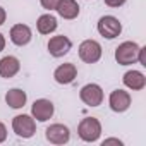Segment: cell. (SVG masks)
Listing matches in <instances>:
<instances>
[{"mask_svg": "<svg viewBox=\"0 0 146 146\" xmlns=\"http://www.w3.org/2000/svg\"><path fill=\"white\" fill-rule=\"evenodd\" d=\"M28 102V95L26 91H23L21 88H12L5 93V103L11 107V108H23Z\"/></svg>", "mask_w": 146, "mask_h": 146, "instance_id": "16", "label": "cell"}, {"mask_svg": "<svg viewBox=\"0 0 146 146\" xmlns=\"http://www.w3.org/2000/svg\"><path fill=\"white\" fill-rule=\"evenodd\" d=\"M21 70V62L14 55H5L0 58V78L11 79Z\"/></svg>", "mask_w": 146, "mask_h": 146, "instance_id": "13", "label": "cell"}, {"mask_svg": "<svg viewBox=\"0 0 146 146\" xmlns=\"http://www.w3.org/2000/svg\"><path fill=\"white\" fill-rule=\"evenodd\" d=\"M131 102H132V98H131L129 91H125V90H113L108 96V107L115 113H122V112L129 110Z\"/></svg>", "mask_w": 146, "mask_h": 146, "instance_id": "9", "label": "cell"}, {"mask_svg": "<svg viewBox=\"0 0 146 146\" xmlns=\"http://www.w3.org/2000/svg\"><path fill=\"white\" fill-rule=\"evenodd\" d=\"M9 36H11V41L16 46H26L33 40V31H31V28L28 24H23L21 23V24H14L11 28Z\"/></svg>", "mask_w": 146, "mask_h": 146, "instance_id": "12", "label": "cell"}, {"mask_svg": "<svg viewBox=\"0 0 146 146\" xmlns=\"http://www.w3.org/2000/svg\"><path fill=\"white\" fill-rule=\"evenodd\" d=\"M7 139V127L4 122H0V143H4Z\"/></svg>", "mask_w": 146, "mask_h": 146, "instance_id": "22", "label": "cell"}, {"mask_svg": "<svg viewBox=\"0 0 146 146\" xmlns=\"http://www.w3.org/2000/svg\"><path fill=\"white\" fill-rule=\"evenodd\" d=\"M78 134L84 143H96L102 136V122L96 117H84L78 125Z\"/></svg>", "mask_w": 146, "mask_h": 146, "instance_id": "1", "label": "cell"}, {"mask_svg": "<svg viewBox=\"0 0 146 146\" xmlns=\"http://www.w3.org/2000/svg\"><path fill=\"white\" fill-rule=\"evenodd\" d=\"M40 4H41V7L46 9V11H55L58 0H40Z\"/></svg>", "mask_w": 146, "mask_h": 146, "instance_id": "18", "label": "cell"}, {"mask_svg": "<svg viewBox=\"0 0 146 146\" xmlns=\"http://www.w3.org/2000/svg\"><path fill=\"white\" fill-rule=\"evenodd\" d=\"M45 137L52 144H65L70 139V131L64 124H52L45 131Z\"/></svg>", "mask_w": 146, "mask_h": 146, "instance_id": "10", "label": "cell"}, {"mask_svg": "<svg viewBox=\"0 0 146 146\" xmlns=\"http://www.w3.org/2000/svg\"><path fill=\"white\" fill-rule=\"evenodd\" d=\"M46 48H48V53L55 58H60L64 55H67L72 48V41L69 36L65 35H57V36H52L46 43Z\"/></svg>", "mask_w": 146, "mask_h": 146, "instance_id": "7", "label": "cell"}, {"mask_svg": "<svg viewBox=\"0 0 146 146\" xmlns=\"http://www.w3.org/2000/svg\"><path fill=\"white\" fill-rule=\"evenodd\" d=\"M137 62L146 67V46H139V53H137Z\"/></svg>", "mask_w": 146, "mask_h": 146, "instance_id": "20", "label": "cell"}, {"mask_svg": "<svg viewBox=\"0 0 146 146\" xmlns=\"http://www.w3.org/2000/svg\"><path fill=\"white\" fill-rule=\"evenodd\" d=\"M57 26H58L57 17L52 14H41L36 21V29L40 35H52L57 29Z\"/></svg>", "mask_w": 146, "mask_h": 146, "instance_id": "17", "label": "cell"}, {"mask_svg": "<svg viewBox=\"0 0 146 146\" xmlns=\"http://www.w3.org/2000/svg\"><path fill=\"white\" fill-rule=\"evenodd\" d=\"M57 14L62 17V19H67V21H72L76 19L81 12V7L76 0H58V4L55 7Z\"/></svg>", "mask_w": 146, "mask_h": 146, "instance_id": "15", "label": "cell"}, {"mask_svg": "<svg viewBox=\"0 0 146 146\" xmlns=\"http://www.w3.org/2000/svg\"><path fill=\"white\" fill-rule=\"evenodd\" d=\"M78 53H79V58L84 64H96L102 58L103 50H102V45L96 40H84V41H81V45L78 48Z\"/></svg>", "mask_w": 146, "mask_h": 146, "instance_id": "5", "label": "cell"}, {"mask_svg": "<svg viewBox=\"0 0 146 146\" xmlns=\"http://www.w3.org/2000/svg\"><path fill=\"white\" fill-rule=\"evenodd\" d=\"M5 19H7V12H5V9L2 5H0V26L5 23Z\"/></svg>", "mask_w": 146, "mask_h": 146, "instance_id": "23", "label": "cell"}, {"mask_svg": "<svg viewBox=\"0 0 146 146\" xmlns=\"http://www.w3.org/2000/svg\"><path fill=\"white\" fill-rule=\"evenodd\" d=\"M55 113V105L46 100V98H40L35 100V103L31 105V117L38 122H46L53 117Z\"/></svg>", "mask_w": 146, "mask_h": 146, "instance_id": "8", "label": "cell"}, {"mask_svg": "<svg viewBox=\"0 0 146 146\" xmlns=\"http://www.w3.org/2000/svg\"><path fill=\"white\" fill-rule=\"evenodd\" d=\"M139 45L136 41H124L115 48V60L119 65H131L137 62Z\"/></svg>", "mask_w": 146, "mask_h": 146, "instance_id": "3", "label": "cell"}, {"mask_svg": "<svg viewBox=\"0 0 146 146\" xmlns=\"http://www.w3.org/2000/svg\"><path fill=\"white\" fill-rule=\"evenodd\" d=\"M4 48H5V36L0 33V52H2Z\"/></svg>", "mask_w": 146, "mask_h": 146, "instance_id": "24", "label": "cell"}, {"mask_svg": "<svg viewBox=\"0 0 146 146\" xmlns=\"http://www.w3.org/2000/svg\"><path fill=\"white\" fill-rule=\"evenodd\" d=\"M103 146H108V144H117V146H122L124 143L119 139V137H107V139H103V143H102Z\"/></svg>", "mask_w": 146, "mask_h": 146, "instance_id": "21", "label": "cell"}, {"mask_svg": "<svg viewBox=\"0 0 146 146\" xmlns=\"http://www.w3.org/2000/svg\"><path fill=\"white\" fill-rule=\"evenodd\" d=\"M103 90H102V86L100 84H96V83H88V84H84L83 88H81V91H79V98H81V102L84 103V105H88V107H100L102 103H103Z\"/></svg>", "mask_w": 146, "mask_h": 146, "instance_id": "6", "label": "cell"}, {"mask_svg": "<svg viewBox=\"0 0 146 146\" xmlns=\"http://www.w3.org/2000/svg\"><path fill=\"white\" fill-rule=\"evenodd\" d=\"M76 78H78V67L72 64V62L60 64V65L53 70V79H55V83H58V84H70Z\"/></svg>", "mask_w": 146, "mask_h": 146, "instance_id": "11", "label": "cell"}, {"mask_svg": "<svg viewBox=\"0 0 146 146\" xmlns=\"http://www.w3.org/2000/svg\"><path fill=\"white\" fill-rule=\"evenodd\" d=\"M105 2V5H108V7H112V9H119V7H122L127 0H103Z\"/></svg>", "mask_w": 146, "mask_h": 146, "instance_id": "19", "label": "cell"}, {"mask_svg": "<svg viewBox=\"0 0 146 146\" xmlns=\"http://www.w3.org/2000/svg\"><path fill=\"white\" fill-rule=\"evenodd\" d=\"M122 83H124L125 88H129L132 91H141L146 86V76L143 74L141 70L132 69V70H127L125 74L122 76Z\"/></svg>", "mask_w": 146, "mask_h": 146, "instance_id": "14", "label": "cell"}, {"mask_svg": "<svg viewBox=\"0 0 146 146\" xmlns=\"http://www.w3.org/2000/svg\"><path fill=\"white\" fill-rule=\"evenodd\" d=\"M96 29H98V33H100L103 38L113 40V38H117V36L122 33V23H120L115 16H102V17L98 19Z\"/></svg>", "mask_w": 146, "mask_h": 146, "instance_id": "4", "label": "cell"}, {"mask_svg": "<svg viewBox=\"0 0 146 146\" xmlns=\"http://www.w3.org/2000/svg\"><path fill=\"white\" fill-rule=\"evenodd\" d=\"M12 131L16 132V136H19L23 139H29L36 132V120L26 113L16 115L12 119Z\"/></svg>", "mask_w": 146, "mask_h": 146, "instance_id": "2", "label": "cell"}]
</instances>
